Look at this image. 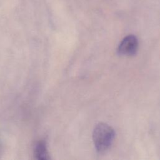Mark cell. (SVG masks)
Here are the masks:
<instances>
[{
	"instance_id": "3957f363",
	"label": "cell",
	"mask_w": 160,
	"mask_h": 160,
	"mask_svg": "<svg viewBox=\"0 0 160 160\" xmlns=\"http://www.w3.org/2000/svg\"><path fill=\"white\" fill-rule=\"evenodd\" d=\"M34 151V154L38 159L44 160L49 159L46 145L44 141H39L36 144Z\"/></svg>"
},
{
	"instance_id": "7a4b0ae2",
	"label": "cell",
	"mask_w": 160,
	"mask_h": 160,
	"mask_svg": "<svg viewBox=\"0 0 160 160\" xmlns=\"http://www.w3.org/2000/svg\"><path fill=\"white\" fill-rule=\"evenodd\" d=\"M138 47V41L134 35L126 36L118 48V52L122 56H132L136 54Z\"/></svg>"
},
{
	"instance_id": "6da1fadb",
	"label": "cell",
	"mask_w": 160,
	"mask_h": 160,
	"mask_svg": "<svg viewBox=\"0 0 160 160\" xmlns=\"http://www.w3.org/2000/svg\"><path fill=\"white\" fill-rule=\"evenodd\" d=\"M115 137L112 128L105 123H99L94 128L92 132V140L96 151L103 152L111 146Z\"/></svg>"
}]
</instances>
